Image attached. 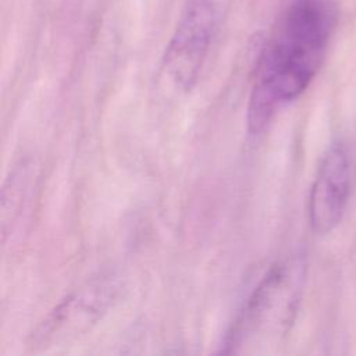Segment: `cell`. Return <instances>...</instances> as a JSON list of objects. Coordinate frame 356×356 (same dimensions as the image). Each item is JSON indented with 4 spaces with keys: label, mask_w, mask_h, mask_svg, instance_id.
Masks as SVG:
<instances>
[{
    "label": "cell",
    "mask_w": 356,
    "mask_h": 356,
    "mask_svg": "<svg viewBox=\"0 0 356 356\" xmlns=\"http://www.w3.org/2000/svg\"><path fill=\"white\" fill-rule=\"evenodd\" d=\"M217 28L213 0H189L163 56V68L181 89L199 78Z\"/></svg>",
    "instance_id": "obj_3"
},
{
    "label": "cell",
    "mask_w": 356,
    "mask_h": 356,
    "mask_svg": "<svg viewBox=\"0 0 356 356\" xmlns=\"http://www.w3.org/2000/svg\"><path fill=\"white\" fill-rule=\"evenodd\" d=\"M350 192V164L345 146L330 145L323 154L309 193V222L314 234L325 235L341 221Z\"/></svg>",
    "instance_id": "obj_5"
},
{
    "label": "cell",
    "mask_w": 356,
    "mask_h": 356,
    "mask_svg": "<svg viewBox=\"0 0 356 356\" xmlns=\"http://www.w3.org/2000/svg\"><path fill=\"white\" fill-rule=\"evenodd\" d=\"M117 295L110 280L86 284L61 300L31 335L32 349H47L70 342L90 330L107 312Z\"/></svg>",
    "instance_id": "obj_4"
},
{
    "label": "cell",
    "mask_w": 356,
    "mask_h": 356,
    "mask_svg": "<svg viewBox=\"0 0 356 356\" xmlns=\"http://www.w3.org/2000/svg\"><path fill=\"white\" fill-rule=\"evenodd\" d=\"M334 22L325 0H293L282 11L256 61L249 131L260 132L277 108L307 89L323 63Z\"/></svg>",
    "instance_id": "obj_1"
},
{
    "label": "cell",
    "mask_w": 356,
    "mask_h": 356,
    "mask_svg": "<svg viewBox=\"0 0 356 356\" xmlns=\"http://www.w3.org/2000/svg\"><path fill=\"white\" fill-rule=\"evenodd\" d=\"M305 280L306 264L299 254L273 264L243 303L220 352L263 353L278 345L295 323Z\"/></svg>",
    "instance_id": "obj_2"
}]
</instances>
